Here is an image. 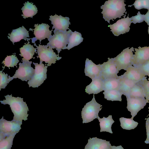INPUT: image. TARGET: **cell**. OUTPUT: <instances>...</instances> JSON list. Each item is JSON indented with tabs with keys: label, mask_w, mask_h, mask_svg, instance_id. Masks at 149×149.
<instances>
[{
	"label": "cell",
	"mask_w": 149,
	"mask_h": 149,
	"mask_svg": "<svg viewBox=\"0 0 149 149\" xmlns=\"http://www.w3.org/2000/svg\"><path fill=\"white\" fill-rule=\"evenodd\" d=\"M104 91V81L100 77L92 80L91 83L87 86L85 91L89 95L97 94Z\"/></svg>",
	"instance_id": "ffe728a7"
},
{
	"label": "cell",
	"mask_w": 149,
	"mask_h": 149,
	"mask_svg": "<svg viewBox=\"0 0 149 149\" xmlns=\"http://www.w3.org/2000/svg\"><path fill=\"white\" fill-rule=\"evenodd\" d=\"M72 30L70 29L66 31H57L54 32V34L48 39L49 42L47 44L50 49H56L58 55L61 49H65L68 43V39Z\"/></svg>",
	"instance_id": "3957f363"
},
{
	"label": "cell",
	"mask_w": 149,
	"mask_h": 149,
	"mask_svg": "<svg viewBox=\"0 0 149 149\" xmlns=\"http://www.w3.org/2000/svg\"><path fill=\"white\" fill-rule=\"evenodd\" d=\"M127 101V108L130 112L131 118L136 115L138 112L143 109L147 103H149L145 98H132L126 97Z\"/></svg>",
	"instance_id": "8fae6325"
},
{
	"label": "cell",
	"mask_w": 149,
	"mask_h": 149,
	"mask_svg": "<svg viewBox=\"0 0 149 149\" xmlns=\"http://www.w3.org/2000/svg\"><path fill=\"white\" fill-rule=\"evenodd\" d=\"M127 47L124 50L116 57L113 58L119 71L123 69L126 70L127 68L132 65L134 54V48L132 47Z\"/></svg>",
	"instance_id": "52a82bcc"
},
{
	"label": "cell",
	"mask_w": 149,
	"mask_h": 149,
	"mask_svg": "<svg viewBox=\"0 0 149 149\" xmlns=\"http://www.w3.org/2000/svg\"><path fill=\"white\" fill-rule=\"evenodd\" d=\"M83 38L81 34L77 31H71L68 39V43L65 49L70 50L72 48L77 46L83 42Z\"/></svg>",
	"instance_id": "d4e9b609"
},
{
	"label": "cell",
	"mask_w": 149,
	"mask_h": 149,
	"mask_svg": "<svg viewBox=\"0 0 149 149\" xmlns=\"http://www.w3.org/2000/svg\"><path fill=\"white\" fill-rule=\"evenodd\" d=\"M102 106L97 102L93 94L92 100L87 103L82 109L81 114L83 123L90 122L97 118L98 113L102 108H101Z\"/></svg>",
	"instance_id": "277c9868"
},
{
	"label": "cell",
	"mask_w": 149,
	"mask_h": 149,
	"mask_svg": "<svg viewBox=\"0 0 149 149\" xmlns=\"http://www.w3.org/2000/svg\"><path fill=\"white\" fill-rule=\"evenodd\" d=\"M120 126L123 129L130 130L136 127L138 123L133 119L121 117L119 118Z\"/></svg>",
	"instance_id": "f1b7e54d"
},
{
	"label": "cell",
	"mask_w": 149,
	"mask_h": 149,
	"mask_svg": "<svg viewBox=\"0 0 149 149\" xmlns=\"http://www.w3.org/2000/svg\"><path fill=\"white\" fill-rule=\"evenodd\" d=\"M120 87V76L115 78L104 81V91L119 90Z\"/></svg>",
	"instance_id": "484cf974"
},
{
	"label": "cell",
	"mask_w": 149,
	"mask_h": 149,
	"mask_svg": "<svg viewBox=\"0 0 149 149\" xmlns=\"http://www.w3.org/2000/svg\"><path fill=\"white\" fill-rule=\"evenodd\" d=\"M110 149H124L121 146H111Z\"/></svg>",
	"instance_id": "f35d334b"
},
{
	"label": "cell",
	"mask_w": 149,
	"mask_h": 149,
	"mask_svg": "<svg viewBox=\"0 0 149 149\" xmlns=\"http://www.w3.org/2000/svg\"><path fill=\"white\" fill-rule=\"evenodd\" d=\"M22 63H19V68L16 70L12 77L21 79L22 81H27L30 80L35 73V69L31 66L32 61H29L22 58Z\"/></svg>",
	"instance_id": "9c48e42d"
},
{
	"label": "cell",
	"mask_w": 149,
	"mask_h": 149,
	"mask_svg": "<svg viewBox=\"0 0 149 149\" xmlns=\"http://www.w3.org/2000/svg\"><path fill=\"white\" fill-rule=\"evenodd\" d=\"M108 61L101 64V71L100 77L104 81L115 78H118L119 72L113 58H108Z\"/></svg>",
	"instance_id": "30bf717a"
},
{
	"label": "cell",
	"mask_w": 149,
	"mask_h": 149,
	"mask_svg": "<svg viewBox=\"0 0 149 149\" xmlns=\"http://www.w3.org/2000/svg\"><path fill=\"white\" fill-rule=\"evenodd\" d=\"M97 118L100 123V132H106L111 134L113 133L111 127L112 125L114 122V121L112 118V115H109L107 118L103 117L102 118H100L98 116Z\"/></svg>",
	"instance_id": "603a6c76"
},
{
	"label": "cell",
	"mask_w": 149,
	"mask_h": 149,
	"mask_svg": "<svg viewBox=\"0 0 149 149\" xmlns=\"http://www.w3.org/2000/svg\"><path fill=\"white\" fill-rule=\"evenodd\" d=\"M29 43V42L28 41L27 44L25 43V45L19 49L20 54L19 55L21 57H23L27 61H29L33 58L35 52L37 53V48H34Z\"/></svg>",
	"instance_id": "7402d4cb"
},
{
	"label": "cell",
	"mask_w": 149,
	"mask_h": 149,
	"mask_svg": "<svg viewBox=\"0 0 149 149\" xmlns=\"http://www.w3.org/2000/svg\"><path fill=\"white\" fill-rule=\"evenodd\" d=\"M131 22L129 17L128 15L126 18H122L118 20L113 24L108 26L110 30L113 34L116 36H118L120 34L128 32L130 31V26Z\"/></svg>",
	"instance_id": "7c38bea8"
},
{
	"label": "cell",
	"mask_w": 149,
	"mask_h": 149,
	"mask_svg": "<svg viewBox=\"0 0 149 149\" xmlns=\"http://www.w3.org/2000/svg\"><path fill=\"white\" fill-rule=\"evenodd\" d=\"M145 15L141 14L139 11L137 13V15L135 16H132L130 18L131 23L134 24L136 23H140L144 21Z\"/></svg>",
	"instance_id": "e575fe53"
},
{
	"label": "cell",
	"mask_w": 149,
	"mask_h": 149,
	"mask_svg": "<svg viewBox=\"0 0 149 149\" xmlns=\"http://www.w3.org/2000/svg\"><path fill=\"white\" fill-rule=\"evenodd\" d=\"M8 39H9L13 44L14 43L19 42L22 39H24L25 40H27L28 41L31 38H29V31L26 28L22 26L17 29H13L11 33H8Z\"/></svg>",
	"instance_id": "ac0fdd59"
},
{
	"label": "cell",
	"mask_w": 149,
	"mask_h": 149,
	"mask_svg": "<svg viewBox=\"0 0 149 149\" xmlns=\"http://www.w3.org/2000/svg\"><path fill=\"white\" fill-rule=\"evenodd\" d=\"M138 48H134L135 52L132 62V65L134 66L141 65L149 59V47H139Z\"/></svg>",
	"instance_id": "5bb4252c"
},
{
	"label": "cell",
	"mask_w": 149,
	"mask_h": 149,
	"mask_svg": "<svg viewBox=\"0 0 149 149\" xmlns=\"http://www.w3.org/2000/svg\"><path fill=\"white\" fill-rule=\"evenodd\" d=\"M119 91L123 95L126 96L130 90L137 83L124 77L120 76Z\"/></svg>",
	"instance_id": "44dd1931"
},
{
	"label": "cell",
	"mask_w": 149,
	"mask_h": 149,
	"mask_svg": "<svg viewBox=\"0 0 149 149\" xmlns=\"http://www.w3.org/2000/svg\"><path fill=\"white\" fill-rule=\"evenodd\" d=\"M145 119L146 120V127L147 138L144 142L146 144H148L149 143V118H146Z\"/></svg>",
	"instance_id": "8d00e7d4"
},
{
	"label": "cell",
	"mask_w": 149,
	"mask_h": 149,
	"mask_svg": "<svg viewBox=\"0 0 149 149\" xmlns=\"http://www.w3.org/2000/svg\"><path fill=\"white\" fill-rule=\"evenodd\" d=\"M22 122L13 120L8 121L3 119V116L0 120V139L11 135L17 133L21 129Z\"/></svg>",
	"instance_id": "8992f818"
},
{
	"label": "cell",
	"mask_w": 149,
	"mask_h": 149,
	"mask_svg": "<svg viewBox=\"0 0 149 149\" xmlns=\"http://www.w3.org/2000/svg\"><path fill=\"white\" fill-rule=\"evenodd\" d=\"M148 34L149 35V26L148 27Z\"/></svg>",
	"instance_id": "ab89813d"
},
{
	"label": "cell",
	"mask_w": 149,
	"mask_h": 149,
	"mask_svg": "<svg viewBox=\"0 0 149 149\" xmlns=\"http://www.w3.org/2000/svg\"><path fill=\"white\" fill-rule=\"evenodd\" d=\"M126 71L122 76L137 83L146 78V75L138 67L131 65Z\"/></svg>",
	"instance_id": "2e32d148"
},
{
	"label": "cell",
	"mask_w": 149,
	"mask_h": 149,
	"mask_svg": "<svg viewBox=\"0 0 149 149\" xmlns=\"http://www.w3.org/2000/svg\"><path fill=\"white\" fill-rule=\"evenodd\" d=\"M137 67L139 68L146 76L148 77V80H149V59L144 64Z\"/></svg>",
	"instance_id": "d590c367"
},
{
	"label": "cell",
	"mask_w": 149,
	"mask_h": 149,
	"mask_svg": "<svg viewBox=\"0 0 149 149\" xmlns=\"http://www.w3.org/2000/svg\"><path fill=\"white\" fill-rule=\"evenodd\" d=\"M49 20L51 21V24L53 25L52 29H55L54 32L57 31L65 32L68 28L70 24V18L68 17H63L61 15L58 16L56 14L54 16H50Z\"/></svg>",
	"instance_id": "4fadbf2b"
},
{
	"label": "cell",
	"mask_w": 149,
	"mask_h": 149,
	"mask_svg": "<svg viewBox=\"0 0 149 149\" xmlns=\"http://www.w3.org/2000/svg\"><path fill=\"white\" fill-rule=\"evenodd\" d=\"M137 83L143 88L145 98L149 102V80H147L146 78H145Z\"/></svg>",
	"instance_id": "836d02e7"
},
{
	"label": "cell",
	"mask_w": 149,
	"mask_h": 149,
	"mask_svg": "<svg viewBox=\"0 0 149 149\" xmlns=\"http://www.w3.org/2000/svg\"><path fill=\"white\" fill-rule=\"evenodd\" d=\"M15 135H11L0 139V149H11Z\"/></svg>",
	"instance_id": "4dcf8cb0"
},
{
	"label": "cell",
	"mask_w": 149,
	"mask_h": 149,
	"mask_svg": "<svg viewBox=\"0 0 149 149\" xmlns=\"http://www.w3.org/2000/svg\"><path fill=\"white\" fill-rule=\"evenodd\" d=\"M35 65V73L31 79L28 82L29 87L38 88L40 86L47 78V68L48 66H45L42 63L38 64L33 62Z\"/></svg>",
	"instance_id": "ba28073f"
},
{
	"label": "cell",
	"mask_w": 149,
	"mask_h": 149,
	"mask_svg": "<svg viewBox=\"0 0 149 149\" xmlns=\"http://www.w3.org/2000/svg\"><path fill=\"white\" fill-rule=\"evenodd\" d=\"M35 28L33 30L35 38L40 40V44L42 40L46 38L49 39L52 36L51 35L52 30L50 31L49 29V26L48 24L42 23L41 24H35Z\"/></svg>",
	"instance_id": "9a60e30c"
},
{
	"label": "cell",
	"mask_w": 149,
	"mask_h": 149,
	"mask_svg": "<svg viewBox=\"0 0 149 149\" xmlns=\"http://www.w3.org/2000/svg\"><path fill=\"white\" fill-rule=\"evenodd\" d=\"M19 62V61L15 56V54L14 55L7 56L2 63L4 65L3 68L4 69L5 66L9 68V69L10 67H14V66L17 68V65Z\"/></svg>",
	"instance_id": "f546056e"
},
{
	"label": "cell",
	"mask_w": 149,
	"mask_h": 149,
	"mask_svg": "<svg viewBox=\"0 0 149 149\" xmlns=\"http://www.w3.org/2000/svg\"><path fill=\"white\" fill-rule=\"evenodd\" d=\"M5 97L6 100L0 102L2 104L10 105L14 115L13 120L20 122H22V120H27L29 108L26 102L23 101V98L13 97L11 95H8Z\"/></svg>",
	"instance_id": "6da1fadb"
},
{
	"label": "cell",
	"mask_w": 149,
	"mask_h": 149,
	"mask_svg": "<svg viewBox=\"0 0 149 149\" xmlns=\"http://www.w3.org/2000/svg\"><path fill=\"white\" fill-rule=\"evenodd\" d=\"M124 1L123 0H109L105 1L100 8L102 9L101 13L105 21L110 23V20L120 18L124 15L126 11V4Z\"/></svg>",
	"instance_id": "7a4b0ae2"
},
{
	"label": "cell",
	"mask_w": 149,
	"mask_h": 149,
	"mask_svg": "<svg viewBox=\"0 0 149 149\" xmlns=\"http://www.w3.org/2000/svg\"><path fill=\"white\" fill-rule=\"evenodd\" d=\"M36 47L38 57L40 59V63H42L43 61H45V63H47V65L50 66L52 63L54 64L57 60H59L61 58V57L56 55L52 49L47 47V45H39L38 46L36 45L35 43L34 44Z\"/></svg>",
	"instance_id": "5b68a950"
},
{
	"label": "cell",
	"mask_w": 149,
	"mask_h": 149,
	"mask_svg": "<svg viewBox=\"0 0 149 149\" xmlns=\"http://www.w3.org/2000/svg\"><path fill=\"white\" fill-rule=\"evenodd\" d=\"M3 70L0 71V91L1 88H5L7 84L13 79L10 75L8 76V74H5L4 72H3Z\"/></svg>",
	"instance_id": "1f68e13d"
},
{
	"label": "cell",
	"mask_w": 149,
	"mask_h": 149,
	"mask_svg": "<svg viewBox=\"0 0 149 149\" xmlns=\"http://www.w3.org/2000/svg\"><path fill=\"white\" fill-rule=\"evenodd\" d=\"M144 21L149 26V10H148L147 12L145 15Z\"/></svg>",
	"instance_id": "74e56055"
},
{
	"label": "cell",
	"mask_w": 149,
	"mask_h": 149,
	"mask_svg": "<svg viewBox=\"0 0 149 149\" xmlns=\"http://www.w3.org/2000/svg\"><path fill=\"white\" fill-rule=\"evenodd\" d=\"M24 4V6L21 8L23 13L22 16L24 18H32L38 13L37 8L33 3L27 1L25 2Z\"/></svg>",
	"instance_id": "cb8c5ba5"
},
{
	"label": "cell",
	"mask_w": 149,
	"mask_h": 149,
	"mask_svg": "<svg viewBox=\"0 0 149 149\" xmlns=\"http://www.w3.org/2000/svg\"><path fill=\"white\" fill-rule=\"evenodd\" d=\"M101 71V64L97 65L91 60L87 58L85 64L84 73L86 76L92 80L100 76Z\"/></svg>",
	"instance_id": "e0dca14e"
},
{
	"label": "cell",
	"mask_w": 149,
	"mask_h": 149,
	"mask_svg": "<svg viewBox=\"0 0 149 149\" xmlns=\"http://www.w3.org/2000/svg\"><path fill=\"white\" fill-rule=\"evenodd\" d=\"M111 146L109 141L97 137L90 138L84 149H110Z\"/></svg>",
	"instance_id": "d6986e66"
},
{
	"label": "cell",
	"mask_w": 149,
	"mask_h": 149,
	"mask_svg": "<svg viewBox=\"0 0 149 149\" xmlns=\"http://www.w3.org/2000/svg\"><path fill=\"white\" fill-rule=\"evenodd\" d=\"M132 98H145L143 89L142 87L137 83L125 96Z\"/></svg>",
	"instance_id": "83f0119b"
},
{
	"label": "cell",
	"mask_w": 149,
	"mask_h": 149,
	"mask_svg": "<svg viewBox=\"0 0 149 149\" xmlns=\"http://www.w3.org/2000/svg\"><path fill=\"white\" fill-rule=\"evenodd\" d=\"M103 93L104 95V98L108 100L121 101V97L123 94L119 91L111 90L104 91Z\"/></svg>",
	"instance_id": "4316f807"
},
{
	"label": "cell",
	"mask_w": 149,
	"mask_h": 149,
	"mask_svg": "<svg viewBox=\"0 0 149 149\" xmlns=\"http://www.w3.org/2000/svg\"><path fill=\"white\" fill-rule=\"evenodd\" d=\"M134 6L135 8L137 10H140L145 8L149 10V0H137L131 6H128L131 7Z\"/></svg>",
	"instance_id": "d6a6232c"
},
{
	"label": "cell",
	"mask_w": 149,
	"mask_h": 149,
	"mask_svg": "<svg viewBox=\"0 0 149 149\" xmlns=\"http://www.w3.org/2000/svg\"><path fill=\"white\" fill-rule=\"evenodd\" d=\"M148 118H149V117Z\"/></svg>",
	"instance_id": "60d3db41"
}]
</instances>
